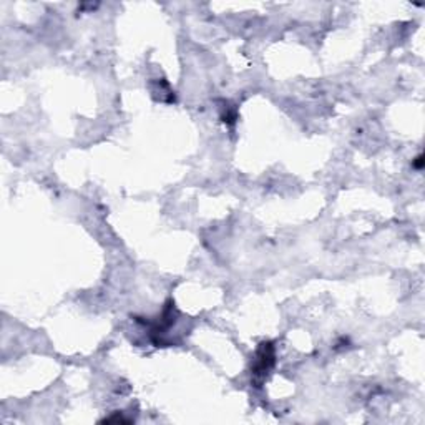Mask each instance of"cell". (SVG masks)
Masks as SVG:
<instances>
[{"label":"cell","instance_id":"1","mask_svg":"<svg viewBox=\"0 0 425 425\" xmlns=\"http://www.w3.org/2000/svg\"><path fill=\"white\" fill-rule=\"evenodd\" d=\"M274 345L271 342H263L259 345L258 349V354H256V361H254V366H253V374L254 377H261L264 379V376L268 374L271 369H273L274 362Z\"/></svg>","mask_w":425,"mask_h":425},{"label":"cell","instance_id":"2","mask_svg":"<svg viewBox=\"0 0 425 425\" xmlns=\"http://www.w3.org/2000/svg\"><path fill=\"white\" fill-rule=\"evenodd\" d=\"M412 165H414V168H417V170H422V166H424V156L419 155L417 158H415V161L412 163Z\"/></svg>","mask_w":425,"mask_h":425}]
</instances>
